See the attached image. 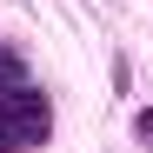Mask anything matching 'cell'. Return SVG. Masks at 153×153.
I'll return each mask as SVG.
<instances>
[{
  "label": "cell",
  "instance_id": "obj_2",
  "mask_svg": "<svg viewBox=\"0 0 153 153\" xmlns=\"http://www.w3.org/2000/svg\"><path fill=\"white\" fill-rule=\"evenodd\" d=\"M133 133H140V146H153V107H146V113L133 120Z\"/></svg>",
  "mask_w": 153,
  "mask_h": 153
},
{
  "label": "cell",
  "instance_id": "obj_1",
  "mask_svg": "<svg viewBox=\"0 0 153 153\" xmlns=\"http://www.w3.org/2000/svg\"><path fill=\"white\" fill-rule=\"evenodd\" d=\"M47 140V93L40 87H7L0 93V153L40 146Z\"/></svg>",
  "mask_w": 153,
  "mask_h": 153
}]
</instances>
